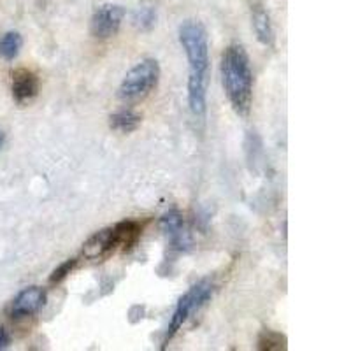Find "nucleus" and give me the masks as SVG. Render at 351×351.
<instances>
[{"instance_id": "nucleus-1", "label": "nucleus", "mask_w": 351, "mask_h": 351, "mask_svg": "<svg viewBox=\"0 0 351 351\" xmlns=\"http://www.w3.org/2000/svg\"><path fill=\"white\" fill-rule=\"evenodd\" d=\"M180 43L190 64L188 76V106L195 120H206L209 83V37L200 21L188 20L180 27Z\"/></svg>"}, {"instance_id": "nucleus-2", "label": "nucleus", "mask_w": 351, "mask_h": 351, "mask_svg": "<svg viewBox=\"0 0 351 351\" xmlns=\"http://www.w3.org/2000/svg\"><path fill=\"white\" fill-rule=\"evenodd\" d=\"M221 81L232 108L246 118L253 104V71L246 49L230 44L221 55Z\"/></svg>"}, {"instance_id": "nucleus-3", "label": "nucleus", "mask_w": 351, "mask_h": 351, "mask_svg": "<svg viewBox=\"0 0 351 351\" xmlns=\"http://www.w3.org/2000/svg\"><path fill=\"white\" fill-rule=\"evenodd\" d=\"M160 80V65L153 58L139 62L136 67H132L123 77L118 90L121 100L134 102V100L144 99L158 84Z\"/></svg>"}, {"instance_id": "nucleus-4", "label": "nucleus", "mask_w": 351, "mask_h": 351, "mask_svg": "<svg viewBox=\"0 0 351 351\" xmlns=\"http://www.w3.org/2000/svg\"><path fill=\"white\" fill-rule=\"evenodd\" d=\"M213 293V283L208 280L200 281V283L193 285L190 290L184 293L183 297L180 299V302H178V306H176L174 309V315H172L171 318V324H169L167 327V334H165V339H164V348L167 346L169 341L174 337L178 332L183 328L184 322H186L190 316L193 315V313L199 309L200 306H202L206 300L211 297Z\"/></svg>"}, {"instance_id": "nucleus-5", "label": "nucleus", "mask_w": 351, "mask_h": 351, "mask_svg": "<svg viewBox=\"0 0 351 351\" xmlns=\"http://www.w3.org/2000/svg\"><path fill=\"white\" fill-rule=\"evenodd\" d=\"M116 250H120V237H118L116 227H108L93 234L83 244L81 255L86 260H92V262H104Z\"/></svg>"}, {"instance_id": "nucleus-6", "label": "nucleus", "mask_w": 351, "mask_h": 351, "mask_svg": "<svg viewBox=\"0 0 351 351\" xmlns=\"http://www.w3.org/2000/svg\"><path fill=\"white\" fill-rule=\"evenodd\" d=\"M125 18V9L118 4H104L95 9L92 18V34L97 39H111L118 34Z\"/></svg>"}, {"instance_id": "nucleus-7", "label": "nucleus", "mask_w": 351, "mask_h": 351, "mask_svg": "<svg viewBox=\"0 0 351 351\" xmlns=\"http://www.w3.org/2000/svg\"><path fill=\"white\" fill-rule=\"evenodd\" d=\"M12 99L20 106L30 104L39 93V77L28 69H16L12 72Z\"/></svg>"}, {"instance_id": "nucleus-8", "label": "nucleus", "mask_w": 351, "mask_h": 351, "mask_svg": "<svg viewBox=\"0 0 351 351\" xmlns=\"http://www.w3.org/2000/svg\"><path fill=\"white\" fill-rule=\"evenodd\" d=\"M46 304V290L40 287H30L21 290L11 304V315L14 318H27L43 309Z\"/></svg>"}, {"instance_id": "nucleus-9", "label": "nucleus", "mask_w": 351, "mask_h": 351, "mask_svg": "<svg viewBox=\"0 0 351 351\" xmlns=\"http://www.w3.org/2000/svg\"><path fill=\"white\" fill-rule=\"evenodd\" d=\"M252 20H253V28H255L256 39H258L263 46L272 48V46H274V28H272L271 18H269L267 11L258 4L253 5Z\"/></svg>"}, {"instance_id": "nucleus-10", "label": "nucleus", "mask_w": 351, "mask_h": 351, "mask_svg": "<svg viewBox=\"0 0 351 351\" xmlns=\"http://www.w3.org/2000/svg\"><path fill=\"white\" fill-rule=\"evenodd\" d=\"M109 125H111L112 130L120 132V134H130V132L139 128L141 116L130 109H123V111H118L109 116Z\"/></svg>"}, {"instance_id": "nucleus-11", "label": "nucleus", "mask_w": 351, "mask_h": 351, "mask_svg": "<svg viewBox=\"0 0 351 351\" xmlns=\"http://www.w3.org/2000/svg\"><path fill=\"white\" fill-rule=\"evenodd\" d=\"M114 227L118 232V237H120V250H123V252L130 250L137 243V239L141 237V230H143V227L137 221H130V219L116 223Z\"/></svg>"}, {"instance_id": "nucleus-12", "label": "nucleus", "mask_w": 351, "mask_h": 351, "mask_svg": "<svg viewBox=\"0 0 351 351\" xmlns=\"http://www.w3.org/2000/svg\"><path fill=\"white\" fill-rule=\"evenodd\" d=\"M23 46V39L18 32H8L0 39V56L4 60H14L20 55V49Z\"/></svg>"}, {"instance_id": "nucleus-13", "label": "nucleus", "mask_w": 351, "mask_h": 351, "mask_svg": "<svg viewBox=\"0 0 351 351\" xmlns=\"http://www.w3.org/2000/svg\"><path fill=\"white\" fill-rule=\"evenodd\" d=\"M258 348L267 351L287 350V339H285V335L274 330H263L258 337Z\"/></svg>"}, {"instance_id": "nucleus-14", "label": "nucleus", "mask_w": 351, "mask_h": 351, "mask_svg": "<svg viewBox=\"0 0 351 351\" xmlns=\"http://www.w3.org/2000/svg\"><path fill=\"white\" fill-rule=\"evenodd\" d=\"M162 227L167 230V234L171 236V239L178 241L181 237V230H183V218L180 216V213H169V215L164 216L162 219Z\"/></svg>"}, {"instance_id": "nucleus-15", "label": "nucleus", "mask_w": 351, "mask_h": 351, "mask_svg": "<svg viewBox=\"0 0 351 351\" xmlns=\"http://www.w3.org/2000/svg\"><path fill=\"white\" fill-rule=\"evenodd\" d=\"M155 21H156V14L152 8H141L137 9L136 14H134V25H136L139 30H144V32H148L155 27Z\"/></svg>"}, {"instance_id": "nucleus-16", "label": "nucleus", "mask_w": 351, "mask_h": 351, "mask_svg": "<svg viewBox=\"0 0 351 351\" xmlns=\"http://www.w3.org/2000/svg\"><path fill=\"white\" fill-rule=\"evenodd\" d=\"M76 265H77V258L65 260V262L62 263V265H58V267L53 271V274L49 276V283H60V281H64L65 278L74 271Z\"/></svg>"}, {"instance_id": "nucleus-17", "label": "nucleus", "mask_w": 351, "mask_h": 351, "mask_svg": "<svg viewBox=\"0 0 351 351\" xmlns=\"http://www.w3.org/2000/svg\"><path fill=\"white\" fill-rule=\"evenodd\" d=\"M11 339H9V334L5 332V328L0 327V350H4V348L9 346Z\"/></svg>"}, {"instance_id": "nucleus-18", "label": "nucleus", "mask_w": 351, "mask_h": 351, "mask_svg": "<svg viewBox=\"0 0 351 351\" xmlns=\"http://www.w3.org/2000/svg\"><path fill=\"white\" fill-rule=\"evenodd\" d=\"M2 144H4V134L0 132V148H2Z\"/></svg>"}]
</instances>
